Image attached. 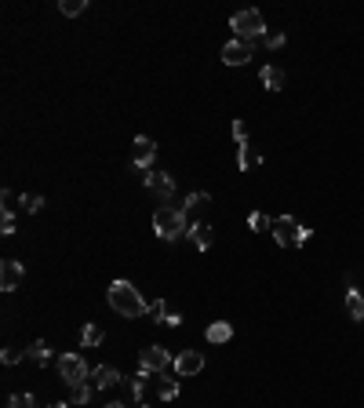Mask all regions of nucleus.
<instances>
[{
    "mask_svg": "<svg viewBox=\"0 0 364 408\" xmlns=\"http://www.w3.org/2000/svg\"><path fill=\"white\" fill-rule=\"evenodd\" d=\"M106 303H110V310L121 314V317H142V314H150V303L142 299V292L132 285V280H113L110 292H106Z\"/></svg>",
    "mask_w": 364,
    "mask_h": 408,
    "instance_id": "f257e3e1",
    "label": "nucleus"
},
{
    "mask_svg": "<svg viewBox=\"0 0 364 408\" xmlns=\"http://www.w3.org/2000/svg\"><path fill=\"white\" fill-rule=\"evenodd\" d=\"M153 229H157V237L161 241H179V237H186V229H190V223H186V212L182 208H157V215H153Z\"/></svg>",
    "mask_w": 364,
    "mask_h": 408,
    "instance_id": "f03ea898",
    "label": "nucleus"
},
{
    "mask_svg": "<svg viewBox=\"0 0 364 408\" xmlns=\"http://www.w3.org/2000/svg\"><path fill=\"white\" fill-rule=\"evenodd\" d=\"M230 30L237 33V41L252 44V41H263L266 37V22H263V15H259L255 8H248V11H237V15L230 19Z\"/></svg>",
    "mask_w": 364,
    "mask_h": 408,
    "instance_id": "7ed1b4c3",
    "label": "nucleus"
},
{
    "mask_svg": "<svg viewBox=\"0 0 364 408\" xmlns=\"http://www.w3.org/2000/svg\"><path fill=\"white\" fill-rule=\"evenodd\" d=\"M55 368H59V376H62L66 387H81V382L91 379V368H88V361H84L81 354H59L55 357Z\"/></svg>",
    "mask_w": 364,
    "mask_h": 408,
    "instance_id": "20e7f679",
    "label": "nucleus"
},
{
    "mask_svg": "<svg viewBox=\"0 0 364 408\" xmlns=\"http://www.w3.org/2000/svg\"><path fill=\"white\" fill-rule=\"evenodd\" d=\"M310 234H314V229H310V226H299L292 215H284V219H273V241H277L281 248H284V245H292V248L306 245Z\"/></svg>",
    "mask_w": 364,
    "mask_h": 408,
    "instance_id": "39448f33",
    "label": "nucleus"
},
{
    "mask_svg": "<svg viewBox=\"0 0 364 408\" xmlns=\"http://www.w3.org/2000/svg\"><path fill=\"white\" fill-rule=\"evenodd\" d=\"M168 368H175V357L168 354L164 347H150V350H142V357H139V372H146V376L164 372V376H168Z\"/></svg>",
    "mask_w": 364,
    "mask_h": 408,
    "instance_id": "423d86ee",
    "label": "nucleus"
},
{
    "mask_svg": "<svg viewBox=\"0 0 364 408\" xmlns=\"http://www.w3.org/2000/svg\"><path fill=\"white\" fill-rule=\"evenodd\" d=\"M153 161H157V143H153L150 135H135V143H132V164H135V172H150Z\"/></svg>",
    "mask_w": 364,
    "mask_h": 408,
    "instance_id": "0eeeda50",
    "label": "nucleus"
},
{
    "mask_svg": "<svg viewBox=\"0 0 364 408\" xmlns=\"http://www.w3.org/2000/svg\"><path fill=\"white\" fill-rule=\"evenodd\" d=\"M142 178H146V190H150V194L157 197V201H164V204H168V201L175 197V178L168 175V172H146Z\"/></svg>",
    "mask_w": 364,
    "mask_h": 408,
    "instance_id": "6e6552de",
    "label": "nucleus"
},
{
    "mask_svg": "<svg viewBox=\"0 0 364 408\" xmlns=\"http://www.w3.org/2000/svg\"><path fill=\"white\" fill-rule=\"evenodd\" d=\"M26 277V266L19 259H4L0 263V292H15Z\"/></svg>",
    "mask_w": 364,
    "mask_h": 408,
    "instance_id": "1a4fd4ad",
    "label": "nucleus"
},
{
    "mask_svg": "<svg viewBox=\"0 0 364 408\" xmlns=\"http://www.w3.org/2000/svg\"><path fill=\"white\" fill-rule=\"evenodd\" d=\"M223 62L226 66H244V62H252V44H244V41H226L223 44Z\"/></svg>",
    "mask_w": 364,
    "mask_h": 408,
    "instance_id": "9d476101",
    "label": "nucleus"
},
{
    "mask_svg": "<svg viewBox=\"0 0 364 408\" xmlns=\"http://www.w3.org/2000/svg\"><path fill=\"white\" fill-rule=\"evenodd\" d=\"M204 368V354L201 350H182L175 357V376H197Z\"/></svg>",
    "mask_w": 364,
    "mask_h": 408,
    "instance_id": "9b49d317",
    "label": "nucleus"
},
{
    "mask_svg": "<svg viewBox=\"0 0 364 408\" xmlns=\"http://www.w3.org/2000/svg\"><path fill=\"white\" fill-rule=\"evenodd\" d=\"M121 382V372H117L113 365H99V368H91V387H99V390H110Z\"/></svg>",
    "mask_w": 364,
    "mask_h": 408,
    "instance_id": "f8f14e48",
    "label": "nucleus"
},
{
    "mask_svg": "<svg viewBox=\"0 0 364 408\" xmlns=\"http://www.w3.org/2000/svg\"><path fill=\"white\" fill-rule=\"evenodd\" d=\"M150 314L157 317L161 325H172V328H179V325H182V314H179V310H172V306H168V299L150 303Z\"/></svg>",
    "mask_w": 364,
    "mask_h": 408,
    "instance_id": "ddd939ff",
    "label": "nucleus"
},
{
    "mask_svg": "<svg viewBox=\"0 0 364 408\" xmlns=\"http://www.w3.org/2000/svg\"><path fill=\"white\" fill-rule=\"evenodd\" d=\"M26 357H30L33 365L48 368V365H51V343H48V339H33V343H30V350H26Z\"/></svg>",
    "mask_w": 364,
    "mask_h": 408,
    "instance_id": "4468645a",
    "label": "nucleus"
},
{
    "mask_svg": "<svg viewBox=\"0 0 364 408\" xmlns=\"http://www.w3.org/2000/svg\"><path fill=\"white\" fill-rule=\"evenodd\" d=\"M186 237H190V241H193V245H197L201 252H208V248H212V226H208V223H190Z\"/></svg>",
    "mask_w": 364,
    "mask_h": 408,
    "instance_id": "2eb2a0df",
    "label": "nucleus"
},
{
    "mask_svg": "<svg viewBox=\"0 0 364 408\" xmlns=\"http://www.w3.org/2000/svg\"><path fill=\"white\" fill-rule=\"evenodd\" d=\"M204 336H208V343H219V347H223V343L233 339V325H230V321H212Z\"/></svg>",
    "mask_w": 364,
    "mask_h": 408,
    "instance_id": "dca6fc26",
    "label": "nucleus"
},
{
    "mask_svg": "<svg viewBox=\"0 0 364 408\" xmlns=\"http://www.w3.org/2000/svg\"><path fill=\"white\" fill-rule=\"evenodd\" d=\"M259 81H263L266 92H281V88H284V70H281V66H263Z\"/></svg>",
    "mask_w": 364,
    "mask_h": 408,
    "instance_id": "f3484780",
    "label": "nucleus"
},
{
    "mask_svg": "<svg viewBox=\"0 0 364 408\" xmlns=\"http://www.w3.org/2000/svg\"><path fill=\"white\" fill-rule=\"evenodd\" d=\"M346 314L354 317V321H364V296H361L357 288L346 292Z\"/></svg>",
    "mask_w": 364,
    "mask_h": 408,
    "instance_id": "a211bd4d",
    "label": "nucleus"
},
{
    "mask_svg": "<svg viewBox=\"0 0 364 408\" xmlns=\"http://www.w3.org/2000/svg\"><path fill=\"white\" fill-rule=\"evenodd\" d=\"M102 339H106V336H102V328L95 321H84L81 325V347H99Z\"/></svg>",
    "mask_w": 364,
    "mask_h": 408,
    "instance_id": "6ab92c4d",
    "label": "nucleus"
},
{
    "mask_svg": "<svg viewBox=\"0 0 364 408\" xmlns=\"http://www.w3.org/2000/svg\"><path fill=\"white\" fill-rule=\"evenodd\" d=\"M255 164H263V157L252 150V143H248V146H237V168L248 172V168H255Z\"/></svg>",
    "mask_w": 364,
    "mask_h": 408,
    "instance_id": "aec40b11",
    "label": "nucleus"
},
{
    "mask_svg": "<svg viewBox=\"0 0 364 408\" xmlns=\"http://www.w3.org/2000/svg\"><path fill=\"white\" fill-rule=\"evenodd\" d=\"M208 204H212V194H204V190H201V194H190L186 197V204H182V212H197V208H208Z\"/></svg>",
    "mask_w": 364,
    "mask_h": 408,
    "instance_id": "412c9836",
    "label": "nucleus"
},
{
    "mask_svg": "<svg viewBox=\"0 0 364 408\" xmlns=\"http://www.w3.org/2000/svg\"><path fill=\"white\" fill-rule=\"evenodd\" d=\"M59 11H62L66 19H77V15H84V11H88V0H62Z\"/></svg>",
    "mask_w": 364,
    "mask_h": 408,
    "instance_id": "4be33fe9",
    "label": "nucleus"
},
{
    "mask_svg": "<svg viewBox=\"0 0 364 408\" xmlns=\"http://www.w3.org/2000/svg\"><path fill=\"white\" fill-rule=\"evenodd\" d=\"M91 382H81V387H70V405H88L91 401Z\"/></svg>",
    "mask_w": 364,
    "mask_h": 408,
    "instance_id": "5701e85b",
    "label": "nucleus"
},
{
    "mask_svg": "<svg viewBox=\"0 0 364 408\" xmlns=\"http://www.w3.org/2000/svg\"><path fill=\"white\" fill-rule=\"evenodd\" d=\"M19 204H22V212L37 215V212L44 208V197H41V194H22V197H19Z\"/></svg>",
    "mask_w": 364,
    "mask_h": 408,
    "instance_id": "b1692460",
    "label": "nucleus"
},
{
    "mask_svg": "<svg viewBox=\"0 0 364 408\" xmlns=\"http://www.w3.org/2000/svg\"><path fill=\"white\" fill-rule=\"evenodd\" d=\"M157 394H161V401H175V398H179V379H168V376H164V382L157 387Z\"/></svg>",
    "mask_w": 364,
    "mask_h": 408,
    "instance_id": "393cba45",
    "label": "nucleus"
},
{
    "mask_svg": "<svg viewBox=\"0 0 364 408\" xmlns=\"http://www.w3.org/2000/svg\"><path fill=\"white\" fill-rule=\"evenodd\" d=\"M8 408H41V405H37L33 394H11V398H8Z\"/></svg>",
    "mask_w": 364,
    "mask_h": 408,
    "instance_id": "a878e982",
    "label": "nucleus"
},
{
    "mask_svg": "<svg viewBox=\"0 0 364 408\" xmlns=\"http://www.w3.org/2000/svg\"><path fill=\"white\" fill-rule=\"evenodd\" d=\"M248 226L252 229H273V219H270V215H263V212H252L248 215Z\"/></svg>",
    "mask_w": 364,
    "mask_h": 408,
    "instance_id": "bb28decb",
    "label": "nucleus"
},
{
    "mask_svg": "<svg viewBox=\"0 0 364 408\" xmlns=\"http://www.w3.org/2000/svg\"><path fill=\"white\" fill-rule=\"evenodd\" d=\"M22 357H26V350H15V347H4V350H0V361H4L8 368H11V365H19Z\"/></svg>",
    "mask_w": 364,
    "mask_h": 408,
    "instance_id": "cd10ccee",
    "label": "nucleus"
},
{
    "mask_svg": "<svg viewBox=\"0 0 364 408\" xmlns=\"http://www.w3.org/2000/svg\"><path fill=\"white\" fill-rule=\"evenodd\" d=\"M233 139H237V146H248V124L244 121H233Z\"/></svg>",
    "mask_w": 364,
    "mask_h": 408,
    "instance_id": "c85d7f7f",
    "label": "nucleus"
},
{
    "mask_svg": "<svg viewBox=\"0 0 364 408\" xmlns=\"http://www.w3.org/2000/svg\"><path fill=\"white\" fill-rule=\"evenodd\" d=\"M263 44H266L270 51H277V48H284V33H266V37H263Z\"/></svg>",
    "mask_w": 364,
    "mask_h": 408,
    "instance_id": "c756f323",
    "label": "nucleus"
},
{
    "mask_svg": "<svg viewBox=\"0 0 364 408\" xmlns=\"http://www.w3.org/2000/svg\"><path fill=\"white\" fill-rule=\"evenodd\" d=\"M0 201H4V212H11V215H15V208H19V197L11 194V190H4V194H0Z\"/></svg>",
    "mask_w": 364,
    "mask_h": 408,
    "instance_id": "7c9ffc66",
    "label": "nucleus"
},
{
    "mask_svg": "<svg viewBox=\"0 0 364 408\" xmlns=\"http://www.w3.org/2000/svg\"><path fill=\"white\" fill-rule=\"evenodd\" d=\"M0 229H4V237L15 234V215H11V212H4V219H0Z\"/></svg>",
    "mask_w": 364,
    "mask_h": 408,
    "instance_id": "2f4dec72",
    "label": "nucleus"
},
{
    "mask_svg": "<svg viewBox=\"0 0 364 408\" xmlns=\"http://www.w3.org/2000/svg\"><path fill=\"white\" fill-rule=\"evenodd\" d=\"M106 408H128V405H121V401H110Z\"/></svg>",
    "mask_w": 364,
    "mask_h": 408,
    "instance_id": "473e14b6",
    "label": "nucleus"
},
{
    "mask_svg": "<svg viewBox=\"0 0 364 408\" xmlns=\"http://www.w3.org/2000/svg\"><path fill=\"white\" fill-rule=\"evenodd\" d=\"M51 408H73V405H70V401H62V405H51Z\"/></svg>",
    "mask_w": 364,
    "mask_h": 408,
    "instance_id": "72a5a7b5",
    "label": "nucleus"
},
{
    "mask_svg": "<svg viewBox=\"0 0 364 408\" xmlns=\"http://www.w3.org/2000/svg\"><path fill=\"white\" fill-rule=\"evenodd\" d=\"M139 408H146V405H139Z\"/></svg>",
    "mask_w": 364,
    "mask_h": 408,
    "instance_id": "f704fd0d",
    "label": "nucleus"
}]
</instances>
